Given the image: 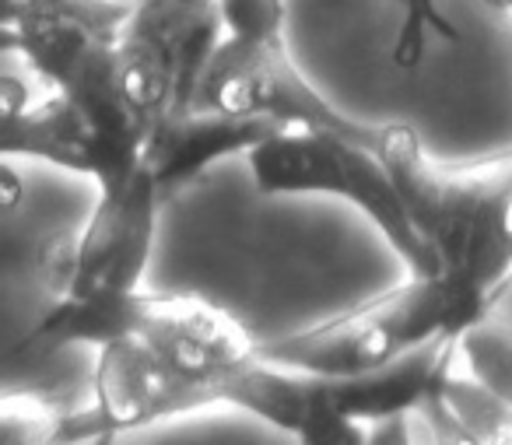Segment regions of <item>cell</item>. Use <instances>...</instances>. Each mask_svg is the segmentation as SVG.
<instances>
[{"label": "cell", "mask_w": 512, "mask_h": 445, "mask_svg": "<svg viewBox=\"0 0 512 445\" xmlns=\"http://www.w3.org/2000/svg\"><path fill=\"white\" fill-rule=\"evenodd\" d=\"M249 172L260 193H334L344 197L386 235L414 277L439 274V256L414 228L386 165L365 144L334 130L281 127L246 151Z\"/></svg>", "instance_id": "cell-1"}, {"label": "cell", "mask_w": 512, "mask_h": 445, "mask_svg": "<svg viewBox=\"0 0 512 445\" xmlns=\"http://www.w3.org/2000/svg\"><path fill=\"white\" fill-rule=\"evenodd\" d=\"M428 337H449V309L439 274L397 284L309 330L267 344L256 340V354L281 368L334 379L369 372Z\"/></svg>", "instance_id": "cell-2"}, {"label": "cell", "mask_w": 512, "mask_h": 445, "mask_svg": "<svg viewBox=\"0 0 512 445\" xmlns=\"http://www.w3.org/2000/svg\"><path fill=\"white\" fill-rule=\"evenodd\" d=\"M193 109H214L228 116H267V120H278L281 127L334 130L372 151L379 137V127H365L344 116L302 78L285 36L221 39L197 81Z\"/></svg>", "instance_id": "cell-3"}, {"label": "cell", "mask_w": 512, "mask_h": 445, "mask_svg": "<svg viewBox=\"0 0 512 445\" xmlns=\"http://www.w3.org/2000/svg\"><path fill=\"white\" fill-rule=\"evenodd\" d=\"M376 155L425 242L463 214L512 197V148L467 162H435L418 130L407 123H386L379 127Z\"/></svg>", "instance_id": "cell-4"}, {"label": "cell", "mask_w": 512, "mask_h": 445, "mask_svg": "<svg viewBox=\"0 0 512 445\" xmlns=\"http://www.w3.org/2000/svg\"><path fill=\"white\" fill-rule=\"evenodd\" d=\"M137 337L186 382H211L256 358V340L214 298L193 291H141Z\"/></svg>", "instance_id": "cell-5"}, {"label": "cell", "mask_w": 512, "mask_h": 445, "mask_svg": "<svg viewBox=\"0 0 512 445\" xmlns=\"http://www.w3.org/2000/svg\"><path fill=\"white\" fill-rule=\"evenodd\" d=\"M116 43H102L85 53L71 78L57 88L85 127V172L99 190H123L141 169L148 123L130 109L116 81Z\"/></svg>", "instance_id": "cell-6"}, {"label": "cell", "mask_w": 512, "mask_h": 445, "mask_svg": "<svg viewBox=\"0 0 512 445\" xmlns=\"http://www.w3.org/2000/svg\"><path fill=\"white\" fill-rule=\"evenodd\" d=\"M207 403H214L211 382L179 379L137 333L99 347L95 407L109 417L116 435L207 407Z\"/></svg>", "instance_id": "cell-7"}, {"label": "cell", "mask_w": 512, "mask_h": 445, "mask_svg": "<svg viewBox=\"0 0 512 445\" xmlns=\"http://www.w3.org/2000/svg\"><path fill=\"white\" fill-rule=\"evenodd\" d=\"M278 130L281 123L267 116H228L214 109L165 113L151 123L144 137L141 169L151 172L158 190H172V186L190 183L218 158L256 148Z\"/></svg>", "instance_id": "cell-8"}, {"label": "cell", "mask_w": 512, "mask_h": 445, "mask_svg": "<svg viewBox=\"0 0 512 445\" xmlns=\"http://www.w3.org/2000/svg\"><path fill=\"white\" fill-rule=\"evenodd\" d=\"M197 8L193 0H137L116 36V81L148 127L172 106L179 32Z\"/></svg>", "instance_id": "cell-9"}, {"label": "cell", "mask_w": 512, "mask_h": 445, "mask_svg": "<svg viewBox=\"0 0 512 445\" xmlns=\"http://www.w3.org/2000/svg\"><path fill=\"white\" fill-rule=\"evenodd\" d=\"M127 15V4L113 0H22L11 25L15 50L39 78L60 88L88 50L116 43Z\"/></svg>", "instance_id": "cell-10"}, {"label": "cell", "mask_w": 512, "mask_h": 445, "mask_svg": "<svg viewBox=\"0 0 512 445\" xmlns=\"http://www.w3.org/2000/svg\"><path fill=\"white\" fill-rule=\"evenodd\" d=\"M456 340L428 337L421 344L407 347L404 354L355 375H320L330 403L341 414L355 417L362 424H383L411 414L428 393H435L442 375L449 372Z\"/></svg>", "instance_id": "cell-11"}, {"label": "cell", "mask_w": 512, "mask_h": 445, "mask_svg": "<svg viewBox=\"0 0 512 445\" xmlns=\"http://www.w3.org/2000/svg\"><path fill=\"white\" fill-rule=\"evenodd\" d=\"M211 393L214 403H232L271 421L274 428L299 435L316 403V375L281 368L256 354L246 365L211 379Z\"/></svg>", "instance_id": "cell-12"}, {"label": "cell", "mask_w": 512, "mask_h": 445, "mask_svg": "<svg viewBox=\"0 0 512 445\" xmlns=\"http://www.w3.org/2000/svg\"><path fill=\"white\" fill-rule=\"evenodd\" d=\"M141 316V288L137 291H92L85 298H60L53 312L36 326L32 344L64 347V344H109V340L130 337Z\"/></svg>", "instance_id": "cell-13"}, {"label": "cell", "mask_w": 512, "mask_h": 445, "mask_svg": "<svg viewBox=\"0 0 512 445\" xmlns=\"http://www.w3.org/2000/svg\"><path fill=\"white\" fill-rule=\"evenodd\" d=\"M0 155H32L85 172V127L71 102L57 92L15 120H0Z\"/></svg>", "instance_id": "cell-14"}, {"label": "cell", "mask_w": 512, "mask_h": 445, "mask_svg": "<svg viewBox=\"0 0 512 445\" xmlns=\"http://www.w3.org/2000/svg\"><path fill=\"white\" fill-rule=\"evenodd\" d=\"M439 396L456 417L467 442H512V403L495 396L474 379L442 375Z\"/></svg>", "instance_id": "cell-15"}, {"label": "cell", "mask_w": 512, "mask_h": 445, "mask_svg": "<svg viewBox=\"0 0 512 445\" xmlns=\"http://www.w3.org/2000/svg\"><path fill=\"white\" fill-rule=\"evenodd\" d=\"M456 351L470 368V379L481 382L505 403H512V323L481 316L456 337Z\"/></svg>", "instance_id": "cell-16"}, {"label": "cell", "mask_w": 512, "mask_h": 445, "mask_svg": "<svg viewBox=\"0 0 512 445\" xmlns=\"http://www.w3.org/2000/svg\"><path fill=\"white\" fill-rule=\"evenodd\" d=\"M400 8H404V18H400L397 39H393V50H390L393 67L414 71L421 64V57H425L428 36H439L446 43H460L456 25L442 15L435 0H400Z\"/></svg>", "instance_id": "cell-17"}, {"label": "cell", "mask_w": 512, "mask_h": 445, "mask_svg": "<svg viewBox=\"0 0 512 445\" xmlns=\"http://www.w3.org/2000/svg\"><path fill=\"white\" fill-rule=\"evenodd\" d=\"M218 15L225 25V36H285V0H218Z\"/></svg>", "instance_id": "cell-18"}, {"label": "cell", "mask_w": 512, "mask_h": 445, "mask_svg": "<svg viewBox=\"0 0 512 445\" xmlns=\"http://www.w3.org/2000/svg\"><path fill=\"white\" fill-rule=\"evenodd\" d=\"M53 435V421H46L36 410H0V442H39V438Z\"/></svg>", "instance_id": "cell-19"}, {"label": "cell", "mask_w": 512, "mask_h": 445, "mask_svg": "<svg viewBox=\"0 0 512 445\" xmlns=\"http://www.w3.org/2000/svg\"><path fill=\"white\" fill-rule=\"evenodd\" d=\"M29 109V88L18 78H0V120H15Z\"/></svg>", "instance_id": "cell-20"}, {"label": "cell", "mask_w": 512, "mask_h": 445, "mask_svg": "<svg viewBox=\"0 0 512 445\" xmlns=\"http://www.w3.org/2000/svg\"><path fill=\"white\" fill-rule=\"evenodd\" d=\"M18 4H22V0H0V29H11V25H15Z\"/></svg>", "instance_id": "cell-21"}, {"label": "cell", "mask_w": 512, "mask_h": 445, "mask_svg": "<svg viewBox=\"0 0 512 445\" xmlns=\"http://www.w3.org/2000/svg\"><path fill=\"white\" fill-rule=\"evenodd\" d=\"M481 4H488V8H498V11H509V15H512V0H481Z\"/></svg>", "instance_id": "cell-22"}, {"label": "cell", "mask_w": 512, "mask_h": 445, "mask_svg": "<svg viewBox=\"0 0 512 445\" xmlns=\"http://www.w3.org/2000/svg\"><path fill=\"white\" fill-rule=\"evenodd\" d=\"M193 4H211V0H193Z\"/></svg>", "instance_id": "cell-23"}, {"label": "cell", "mask_w": 512, "mask_h": 445, "mask_svg": "<svg viewBox=\"0 0 512 445\" xmlns=\"http://www.w3.org/2000/svg\"><path fill=\"white\" fill-rule=\"evenodd\" d=\"M397 4H400V0H397Z\"/></svg>", "instance_id": "cell-24"}]
</instances>
